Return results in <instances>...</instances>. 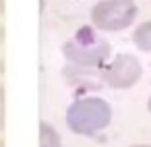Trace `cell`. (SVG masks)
I'll list each match as a JSON object with an SVG mask.
<instances>
[{"label": "cell", "mask_w": 151, "mask_h": 147, "mask_svg": "<svg viewBox=\"0 0 151 147\" xmlns=\"http://www.w3.org/2000/svg\"><path fill=\"white\" fill-rule=\"evenodd\" d=\"M66 126L77 133V135H97L99 130H104L110 120H112V108L104 97L97 95H85L75 99L68 108H66Z\"/></svg>", "instance_id": "2"}, {"label": "cell", "mask_w": 151, "mask_h": 147, "mask_svg": "<svg viewBox=\"0 0 151 147\" xmlns=\"http://www.w3.org/2000/svg\"><path fill=\"white\" fill-rule=\"evenodd\" d=\"M101 83L110 89H130L143 77V62L134 54H116L99 68Z\"/></svg>", "instance_id": "4"}, {"label": "cell", "mask_w": 151, "mask_h": 147, "mask_svg": "<svg viewBox=\"0 0 151 147\" xmlns=\"http://www.w3.org/2000/svg\"><path fill=\"white\" fill-rule=\"evenodd\" d=\"M64 77L68 83L77 87H87V89H101V75L97 68H81V66H64Z\"/></svg>", "instance_id": "5"}, {"label": "cell", "mask_w": 151, "mask_h": 147, "mask_svg": "<svg viewBox=\"0 0 151 147\" xmlns=\"http://www.w3.org/2000/svg\"><path fill=\"white\" fill-rule=\"evenodd\" d=\"M66 64L81 68H101L112 54V46L106 37L97 35L91 27H81L68 42L62 44Z\"/></svg>", "instance_id": "1"}, {"label": "cell", "mask_w": 151, "mask_h": 147, "mask_svg": "<svg viewBox=\"0 0 151 147\" xmlns=\"http://www.w3.org/2000/svg\"><path fill=\"white\" fill-rule=\"evenodd\" d=\"M4 9H6L4 6V0H0V15H4Z\"/></svg>", "instance_id": "10"}, {"label": "cell", "mask_w": 151, "mask_h": 147, "mask_svg": "<svg viewBox=\"0 0 151 147\" xmlns=\"http://www.w3.org/2000/svg\"><path fill=\"white\" fill-rule=\"evenodd\" d=\"M0 147H6V145H4V141H2V139H0Z\"/></svg>", "instance_id": "13"}, {"label": "cell", "mask_w": 151, "mask_h": 147, "mask_svg": "<svg viewBox=\"0 0 151 147\" xmlns=\"http://www.w3.org/2000/svg\"><path fill=\"white\" fill-rule=\"evenodd\" d=\"M147 110H149V112H151V97H149V99H147Z\"/></svg>", "instance_id": "12"}, {"label": "cell", "mask_w": 151, "mask_h": 147, "mask_svg": "<svg viewBox=\"0 0 151 147\" xmlns=\"http://www.w3.org/2000/svg\"><path fill=\"white\" fill-rule=\"evenodd\" d=\"M130 37L141 52H151V21H143L141 25H137Z\"/></svg>", "instance_id": "6"}, {"label": "cell", "mask_w": 151, "mask_h": 147, "mask_svg": "<svg viewBox=\"0 0 151 147\" xmlns=\"http://www.w3.org/2000/svg\"><path fill=\"white\" fill-rule=\"evenodd\" d=\"M40 147H62L60 133L50 122H42L40 124Z\"/></svg>", "instance_id": "7"}, {"label": "cell", "mask_w": 151, "mask_h": 147, "mask_svg": "<svg viewBox=\"0 0 151 147\" xmlns=\"http://www.w3.org/2000/svg\"><path fill=\"white\" fill-rule=\"evenodd\" d=\"M4 42H6V29L0 25V75L6 73V52H4Z\"/></svg>", "instance_id": "8"}, {"label": "cell", "mask_w": 151, "mask_h": 147, "mask_svg": "<svg viewBox=\"0 0 151 147\" xmlns=\"http://www.w3.org/2000/svg\"><path fill=\"white\" fill-rule=\"evenodd\" d=\"M130 147H151V145H147V143H139V145H130Z\"/></svg>", "instance_id": "11"}, {"label": "cell", "mask_w": 151, "mask_h": 147, "mask_svg": "<svg viewBox=\"0 0 151 147\" xmlns=\"http://www.w3.org/2000/svg\"><path fill=\"white\" fill-rule=\"evenodd\" d=\"M6 124V93H4V85H0V130Z\"/></svg>", "instance_id": "9"}, {"label": "cell", "mask_w": 151, "mask_h": 147, "mask_svg": "<svg viewBox=\"0 0 151 147\" xmlns=\"http://www.w3.org/2000/svg\"><path fill=\"white\" fill-rule=\"evenodd\" d=\"M134 0H99L91 9V23L99 31H122L137 19Z\"/></svg>", "instance_id": "3"}]
</instances>
